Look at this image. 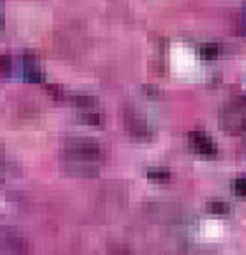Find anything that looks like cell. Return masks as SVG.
Segmentation results:
<instances>
[{
  "label": "cell",
  "instance_id": "cell-1",
  "mask_svg": "<svg viewBox=\"0 0 246 255\" xmlns=\"http://www.w3.org/2000/svg\"><path fill=\"white\" fill-rule=\"evenodd\" d=\"M103 161V149L92 138H68L64 142L62 163L75 174H96Z\"/></svg>",
  "mask_w": 246,
  "mask_h": 255
},
{
  "label": "cell",
  "instance_id": "cell-2",
  "mask_svg": "<svg viewBox=\"0 0 246 255\" xmlns=\"http://www.w3.org/2000/svg\"><path fill=\"white\" fill-rule=\"evenodd\" d=\"M220 124L227 133H241L246 129V103L232 100L223 105L220 112Z\"/></svg>",
  "mask_w": 246,
  "mask_h": 255
},
{
  "label": "cell",
  "instance_id": "cell-3",
  "mask_svg": "<svg viewBox=\"0 0 246 255\" xmlns=\"http://www.w3.org/2000/svg\"><path fill=\"white\" fill-rule=\"evenodd\" d=\"M2 248L9 255H28V241L16 229L5 227L2 231Z\"/></svg>",
  "mask_w": 246,
  "mask_h": 255
},
{
  "label": "cell",
  "instance_id": "cell-4",
  "mask_svg": "<svg viewBox=\"0 0 246 255\" xmlns=\"http://www.w3.org/2000/svg\"><path fill=\"white\" fill-rule=\"evenodd\" d=\"M190 140H191V145H193V149L199 154L202 156H215L216 152H218V147H216L215 140L211 138L209 135H207L206 131H191L190 133Z\"/></svg>",
  "mask_w": 246,
  "mask_h": 255
},
{
  "label": "cell",
  "instance_id": "cell-5",
  "mask_svg": "<svg viewBox=\"0 0 246 255\" xmlns=\"http://www.w3.org/2000/svg\"><path fill=\"white\" fill-rule=\"evenodd\" d=\"M124 121H126L127 131H129L133 136H138V138H145V136H149V126H147V121L143 116H140L138 112L127 110Z\"/></svg>",
  "mask_w": 246,
  "mask_h": 255
},
{
  "label": "cell",
  "instance_id": "cell-6",
  "mask_svg": "<svg viewBox=\"0 0 246 255\" xmlns=\"http://www.w3.org/2000/svg\"><path fill=\"white\" fill-rule=\"evenodd\" d=\"M23 75H25V80L27 82H41V69H39V64H37L36 57L30 55V53H25L23 57Z\"/></svg>",
  "mask_w": 246,
  "mask_h": 255
},
{
  "label": "cell",
  "instance_id": "cell-7",
  "mask_svg": "<svg viewBox=\"0 0 246 255\" xmlns=\"http://www.w3.org/2000/svg\"><path fill=\"white\" fill-rule=\"evenodd\" d=\"M207 211L213 213V215H227V213L231 211V206L223 200H211L207 204Z\"/></svg>",
  "mask_w": 246,
  "mask_h": 255
},
{
  "label": "cell",
  "instance_id": "cell-8",
  "mask_svg": "<svg viewBox=\"0 0 246 255\" xmlns=\"http://www.w3.org/2000/svg\"><path fill=\"white\" fill-rule=\"evenodd\" d=\"M147 177L152 181H168L170 179V172L163 167H152L147 170Z\"/></svg>",
  "mask_w": 246,
  "mask_h": 255
},
{
  "label": "cell",
  "instance_id": "cell-9",
  "mask_svg": "<svg viewBox=\"0 0 246 255\" xmlns=\"http://www.w3.org/2000/svg\"><path fill=\"white\" fill-rule=\"evenodd\" d=\"M12 69V60L7 53H0V75L9 76Z\"/></svg>",
  "mask_w": 246,
  "mask_h": 255
},
{
  "label": "cell",
  "instance_id": "cell-10",
  "mask_svg": "<svg viewBox=\"0 0 246 255\" xmlns=\"http://www.w3.org/2000/svg\"><path fill=\"white\" fill-rule=\"evenodd\" d=\"M234 191H236V195L246 197V177H238V179L234 181Z\"/></svg>",
  "mask_w": 246,
  "mask_h": 255
},
{
  "label": "cell",
  "instance_id": "cell-11",
  "mask_svg": "<svg viewBox=\"0 0 246 255\" xmlns=\"http://www.w3.org/2000/svg\"><path fill=\"white\" fill-rule=\"evenodd\" d=\"M200 53H202L206 59H213V57H216V53H218V48H216L215 44H204V46L200 48Z\"/></svg>",
  "mask_w": 246,
  "mask_h": 255
},
{
  "label": "cell",
  "instance_id": "cell-12",
  "mask_svg": "<svg viewBox=\"0 0 246 255\" xmlns=\"http://www.w3.org/2000/svg\"><path fill=\"white\" fill-rule=\"evenodd\" d=\"M239 27H241L243 34H246V4L243 5L241 14H239Z\"/></svg>",
  "mask_w": 246,
  "mask_h": 255
},
{
  "label": "cell",
  "instance_id": "cell-13",
  "mask_svg": "<svg viewBox=\"0 0 246 255\" xmlns=\"http://www.w3.org/2000/svg\"><path fill=\"white\" fill-rule=\"evenodd\" d=\"M2 23H4V20H2V14H0V27H2Z\"/></svg>",
  "mask_w": 246,
  "mask_h": 255
}]
</instances>
